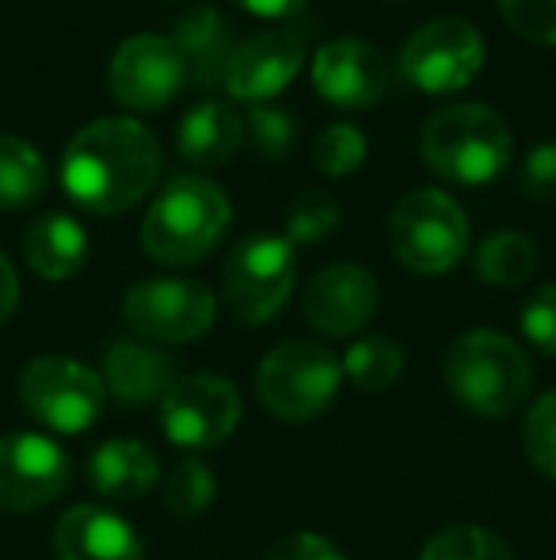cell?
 <instances>
[{
	"label": "cell",
	"mask_w": 556,
	"mask_h": 560,
	"mask_svg": "<svg viewBox=\"0 0 556 560\" xmlns=\"http://www.w3.org/2000/svg\"><path fill=\"white\" fill-rule=\"evenodd\" d=\"M161 176V145L138 118L88 122L61 156V187L88 214L115 218L138 207Z\"/></svg>",
	"instance_id": "cell-1"
},
{
	"label": "cell",
	"mask_w": 556,
	"mask_h": 560,
	"mask_svg": "<svg viewBox=\"0 0 556 560\" xmlns=\"http://www.w3.org/2000/svg\"><path fill=\"white\" fill-rule=\"evenodd\" d=\"M233 222L229 195L206 176H176L164 184L141 222V248L164 267L206 259Z\"/></svg>",
	"instance_id": "cell-2"
},
{
	"label": "cell",
	"mask_w": 556,
	"mask_h": 560,
	"mask_svg": "<svg viewBox=\"0 0 556 560\" xmlns=\"http://www.w3.org/2000/svg\"><path fill=\"white\" fill-rule=\"evenodd\" d=\"M446 385L465 412L484 416V420H504L527 405L534 366L511 336L473 328L453 339L446 351Z\"/></svg>",
	"instance_id": "cell-3"
},
{
	"label": "cell",
	"mask_w": 556,
	"mask_h": 560,
	"mask_svg": "<svg viewBox=\"0 0 556 560\" xmlns=\"http://www.w3.org/2000/svg\"><path fill=\"white\" fill-rule=\"evenodd\" d=\"M419 153L430 172L450 184H492L511 164V130L496 107L453 104L430 115L419 130Z\"/></svg>",
	"instance_id": "cell-4"
},
{
	"label": "cell",
	"mask_w": 556,
	"mask_h": 560,
	"mask_svg": "<svg viewBox=\"0 0 556 560\" xmlns=\"http://www.w3.org/2000/svg\"><path fill=\"white\" fill-rule=\"evenodd\" d=\"M340 382H343V362L328 347L289 339V343L275 347L260 362L256 393H260V405L275 420L305 423L332 408Z\"/></svg>",
	"instance_id": "cell-5"
},
{
	"label": "cell",
	"mask_w": 556,
	"mask_h": 560,
	"mask_svg": "<svg viewBox=\"0 0 556 560\" xmlns=\"http://www.w3.org/2000/svg\"><path fill=\"white\" fill-rule=\"evenodd\" d=\"M393 256L416 275H446L469 248V218L446 191L423 187L404 195L389 214Z\"/></svg>",
	"instance_id": "cell-6"
},
{
	"label": "cell",
	"mask_w": 556,
	"mask_h": 560,
	"mask_svg": "<svg viewBox=\"0 0 556 560\" xmlns=\"http://www.w3.org/2000/svg\"><path fill=\"white\" fill-rule=\"evenodd\" d=\"M297 282V256L294 244L275 233L245 236L229 252L222 271L225 305L240 325H268L289 302Z\"/></svg>",
	"instance_id": "cell-7"
},
{
	"label": "cell",
	"mask_w": 556,
	"mask_h": 560,
	"mask_svg": "<svg viewBox=\"0 0 556 560\" xmlns=\"http://www.w3.org/2000/svg\"><path fill=\"white\" fill-rule=\"evenodd\" d=\"M20 400L43 428L58 435H84L104 416L107 389L104 377L81 359L43 354L27 362L20 374Z\"/></svg>",
	"instance_id": "cell-8"
},
{
	"label": "cell",
	"mask_w": 556,
	"mask_h": 560,
	"mask_svg": "<svg viewBox=\"0 0 556 560\" xmlns=\"http://www.w3.org/2000/svg\"><path fill=\"white\" fill-rule=\"evenodd\" d=\"M484 69V38L469 20L442 15L423 23L401 50V77L427 96H450Z\"/></svg>",
	"instance_id": "cell-9"
},
{
	"label": "cell",
	"mask_w": 556,
	"mask_h": 560,
	"mask_svg": "<svg viewBox=\"0 0 556 560\" xmlns=\"http://www.w3.org/2000/svg\"><path fill=\"white\" fill-rule=\"evenodd\" d=\"M122 317L141 339L191 343L214 328L217 302L194 279H141L122 302Z\"/></svg>",
	"instance_id": "cell-10"
},
{
	"label": "cell",
	"mask_w": 556,
	"mask_h": 560,
	"mask_svg": "<svg viewBox=\"0 0 556 560\" xmlns=\"http://www.w3.org/2000/svg\"><path fill=\"white\" fill-rule=\"evenodd\" d=\"M240 423V393L229 377L187 374L161 400L164 435L184 450L222 446Z\"/></svg>",
	"instance_id": "cell-11"
},
{
	"label": "cell",
	"mask_w": 556,
	"mask_h": 560,
	"mask_svg": "<svg viewBox=\"0 0 556 560\" xmlns=\"http://www.w3.org/2000/svg\"><path fill=\"white\" fill-rule=\"evenodd\" d=\"M73 480L69 454L35 431H12L0 439V511L27 515L61 500Z\"/></svg>",
	"instance_id": "cell-12"
},
{
	"label": "cell",
	"mask_w": 556,
	"mask_h": 560,
	"mask_svg": "<svg viewBox=\"0 0 556 560\" xmlns=\"http://www.w3.org/2000/svg\"><path fill=\"white\" fill-rule=\"evenodd\" d=\"M187 61L171 35H134L115 50L107 89L130 112H161L187 89Z\"/></svg>",
	"instance_id": "cell-13"
},
{
	"label": "cell",
	"mask_w": 556,
	"mask_h": 560,
	"mask_svg": "<svg viewBox=\"0 0 556 560\" xmlns=\"http://www.w3.org/2000/svg\"><path fill=\"white\" fill-rule=\"evenodd\" d=\"M305 66V35L297 27H275L248 35L237 43L229 66H225V89L233 100L263 104L275 100L294 84V77Z\"/></svg>",
	"instance_id": "cell-14"
},
{
	"label": "cell",
	"mask_w": 556,
	"mask_h": 560,
	"mask_svg": "<svg viewBox=\"0 0 556 560\" xmlns=\"http://www.w3.org/2000/svg\"><path fill=\"white\" fill-rule=\"evenodd\" d=\"M312 84L328 104L363 112L386 96L389 66L378 46L363 43V38H332L312 58Z\"/></svg>",
	"instance_id": "cell-15"
},
{
	"label": "cell",
	"mask_w": 556,
	"mask_h": 560,
	"mask_svg": "<svg viewBox=\"0 0 556 560\" xmlns=\"http://www.w3.org/2000/svg\"><path fill=\"white\" fill-rule=\"evenodd\" d=\"M378 282L358 264H332L312 275L305 290V320L320 336H355L378 313Z\"/></svg>",
	"instance_id": "cell-16"
},
{
	"label": "cell",
	"mask_w": 556,
	"mask_h": 560,
	"mask_svg": "<svg viewBox=\"0 0 556 560\" xmlns=\"http://www.w3.org/2000/svg\"><path fill=\"white\" fill-rule=\"evenodd\" d=\"M104 389L127 408H161L168 389L179 382V370L168 351L141 339H115L104 351Z\"/></svg>",
	"instance_id": "cell-17"
},
{
	"label": "cell",
	"mask_w": 556,
	"mask_h": 560,
	"mask_svg": "<svg viewBox=\"0 0 556 560\" xmlns=\"http://www.w3.org/2000/svg\"><path fill=\"white\" fill-rule=\"evenodd\" d=\"M58 560H145L138 530L107 508H69L54 530Z\"/></svg>",
	"instance_id": "cell-18"
},
{
	"label": "cell",
	"mask_w": 556,
	"mask_h": 560,
	"mask_svg": "<svg viewBox=\"0 0 556 560\" xmlns=\"http://www.w3.org/2000/svg\"><path fill=\"white\" fill-rule=\"evenodd\" d=\"M171 38H176L179 54H184L187 77H191L194 89H217V84H225V66H229L237 43H233V31L222 12H214L210 4L187 8L176 20Z\"/></svg>",
	"instance_id": "cell-19"
},
{
	"label": "cell",
	"mask_w": 556,
	"mask_h": 560,
	"mask_svg": "<svg viewBox=\"0 0 556 560\" xmlns=\"http://www.w3.org/2000/svg\"><path fill=\"white\" fill-rule=\"evenodd\" d=\"M161 477V457L138 439H107L88 457V485L107 500H141Z\"/></svg>",
	"instance_id": "cell-20"
},
{
	"label": "cell",
	"mask_w": 556,
	"mask_h": 560,
	"mask_svg": "<svg viewBox=\"0 0 556 560\" xmlns=\"http://www.w3.org/2000/svg\"><path fill=\"white\" fill-rule=\"evenodd\" d=\"M245 141V118L233 112L229 104H199L184 115L176 130V145L179 156L194 168H214V164H225Z\"/></svg>",
	"instance_id": "cell-21"
},
{
	"label": "cell",
	"mask_w": 556,
	"mask_h": 560,
	"mask_svg": "<svg viewBox=\"0 0 556 560\" xmlns=\"http://www.w3.org/2000/svg\"><path fill=\"white\" fill-rule=\"evenodd\" d=\"M23 256L46 282H66L88 259V233L69 214H43L23 236Z\"/></svg>",
	"instance_id": "cell-22"
},
{
	"label": "cell",
	"mask_w": 556,
	"mask_h": 560,
	"mask_svg": "<svg viewBox=\"0 0 556 560\" xmlns=\"http://www.w3.org/2000/svg\"><path fill=\"white\" fill-rule=\"evenodd\" d=\"M46 195V161L31 141L0 133V210H27Z\"/></svg>",
	"instance_id": "cell-23"
},
{
	"label": "cell",
	"mask_w": 556,
	"mask_h": 560,
	"mask_svg": "<svg viewBox=\"0 0 556 560\" xmlns=\"http://www.w3.org/2000/svg\"><path fill=\"white\" fill-rule=\"evenodd\" d=\"M537 271V244L527 233H492L476 252V275L488 287H522Z\"/></svg>",
	"instance_id": "cell-24"
},
{
	"label": "cell",
	"mask_w": 556,
	"mask_h": 560,
	"mask_svg": "<svg viewBox=\"0 0 556 560\" xmlns=\"http://www.w3.org/2000/svg\"><path fill=\"white\" fill-rule=\"evenodd\" d=\"M404 351L389 336H358L343 354V377L358 385L363 393H381L401 377Z\"/></svg>",
	"instance_id": "cell-25"
},
{
	"label": "cell",
	"mask_w": 556,
	"mask_h": 560,
	"mask_svg": "<svg viewBox=\"0 0 556 560\" xmlns=\"http://www.w3.org/2000/svg\"><path fill=\"white\" fill-rule=\"evenodd\" d=\"M419 560H514V557L511 546L499 534L484 530L476 523H461V526H442L423 546Z\"/></svg>",
	"instance_id": "cell-26"
},
{
	"label": "cell",
	"mask_w": 556,
	"mask_h": 560,
	"mask_svg": "<svg viewBox=\"0 0 556 560\" xmlns=\"http://www.w3.org/2000/svg\"><path fill=\"white\" fill-rule=\"evenodd\" d=\"M217 495V477L206 462L199 457H184L179 465H171L168 477H164V503H168L171 515L194 518L214 503Z\"/></svg>",
	"instance_id": "cell-27"
},
{
	"label": "cell",
	"mask_w": 556,
	"mask_h": 560,
	"mask_svg": "<svg viewBox=\"0 0 556 560\" xmlns=\"http://www.w3.org/2000/svg\"><path fill=\"white\" fill-rule=\"evenodd\" d=\"M312 161L332 179L351 176V172H358L366 161V133L351 122H332L317 138V145H312Z\"/></svg>",
	"instance_id": "cell-28"
},
{
	"label": "cell",
	"mask_w": 556,
	"mask_h": 560,
	"mask_svg": "<svg viewBox=\"0 0 556 560\" xmlns=\"http://www.w3.org/2000/svg\"><path fill=\"white\" fill-rule=\"evenodd\" d=\"M340 225V202L324 191H305L286 210V241L289 244H320Z\"/></svg>",
	"instance_id": "cell-29"
},
{
	"label": "cell",
	"mask_w": 556,
	"mask_h": 560,
	"mask_svg": "<svg viewBox=\"0 0 556 560\" xmlns=\"http://www.w3.org/2000/svg\"><path fill=\"white\" fill-rule=\"evenodd\" d=\"M522 450H527L530 465H534L542 477L556 480V389L545 393V397L527 412Z\"/></svg>",
	"instance_id": "cell-30"
},
{
	"label": "cell",
	"mask_w": 556,
	"mask_h": 560,
	"mask_svg": "<svg viewBox=\"0 0 556 560\" xmlns=\"http://www.w3.org/2000/svg\"><path fill=\"white\" fill-rule=\"evenodd\" d=\"M245 133L268 161H282V156H289V149L297 141V122L282 107H252L245 118Z\"/></svg>",
	"instance_id": "cell-31"
},
{
	"label": "cell",
	"mask_w": 556,
	"mask_h": 560,
	"mask_svg": "<svg viewBox=\"0 0 556 560\" xmlns=\"http://www.w3.org/2000/svg\"><path fill=\"white\" fill-rule=\"evenodd\" d=\"M499 12L527 43L556 46V0H499Z\"/></svg>",
	"instance_id": "cell-32"
},
{
	"label": "cell",
	"mask_w": 556,
	"mask_h": 560,
	"mask_svg": "<svg viewBox=\"0 0 556 560\" xmlns=\"http://www.w3.org/2000/svg\"><path fill=\"white\" fill-rule=\"evenodd\" d=\"M519 325H522V336H527L537 351L556 354V282L537 287L534 294L522 302Z\"/></svg>",
	"instance_id": "cell-33"
},
{
	"label": "cell",
	"mask_w": 556,
	"mask_h": 560,
	"mask_svg": "<svg viewBox=\"0 0 556 560\" xmlns=\"http://www.w3.org/2000/svg\"><path fill=\"white\" fill-rule=\"evenodd\" d=\"M519 191L534 202H556V141H537L527 153Z\"/></svg>",
	"instance_id": "cell-34"
},
{
	"label": "cell",
	"mask_w": 556,
	"mask_h": 560,
	"mask_svg": "<svg viewBox=\"0 0 556 560\" xmlns=\"http://www.w3.org/2000/svg\"><path fill=\"white\" fill-rule=\"evenodd\" d=\"M271 560H343V553L320 534H289L286 541H279Z\"/></svg>",
	"instance_id": "cell-35"
},
{
	"label": "cell",
	"mask_w": 556,
	"mask_h": 560,
	"mask_svg": "<svg viewBox=\"0 0 556 560\" xmlns=\"http://www.w3.org/2000/svg\"><path fill=\"white\" fill-rule=\"evenodd\" d=\"M233 4H240L245 12L260 15V20H289V15L301 12L309 0H233Z\"/></svg>",
	"instance_id": "cell-36"
},
{
	"label": "cell",
	"mask_w": 556,
	"mask_h": 560,
	"mask_svg": "<svg viewBox=\"0 0 556 560\" xmlns=\"http://www.w3.org/2000/svg\"><path fill=\"white\" fill-rule=\"evenodd\" d=\"M15 302H20V279H15L12 259L0 252V325L15 313Z\"/></svg>",
	"instance_id": "cell-37"
}]
</instances>
